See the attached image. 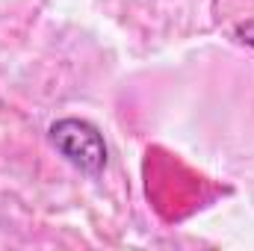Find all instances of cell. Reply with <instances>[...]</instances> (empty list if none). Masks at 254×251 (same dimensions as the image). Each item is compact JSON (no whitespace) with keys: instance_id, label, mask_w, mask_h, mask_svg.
<instances>
[{"instance_id":"1","label":"cell","mask_w":254,"mask_h":251,"mask_svg":"<svg viewBox=\"0 0 254 251\" xmlns=\"http://www.w3.org/2000/svg\"><path fill=\"white\" fill-rule=\"evenodd\" d=\"M51 145L63 154L71 166L86 175H98L107 166V142L101 130L83 119H60L48 130Z\"/></svg>"},{"instance_id":"2","label":"cell","mask_w":254,"mask_h":251,"mask_svg":"<svg viewBox=\"0 0 254 251\" xmlns=\"http://www.w3.org/2000/svg\"><path fill=\"white\" fill-rule=\"evenodd\" d=\"M240 36H243V42L254 45V21L252 24H246V27H240Z\"/></svg>"}]
</instances>
